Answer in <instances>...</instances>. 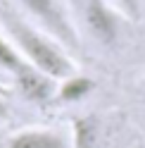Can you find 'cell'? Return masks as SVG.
<instances>
[{
  "instance_id": "obj_2",
  "label": "cell",
  "mask_w": 145,
  "mask_h": 148,
  "mask_svg": "<svg viewBox=\"0 0 145 148\" xmlns=\"http://www.w3.org/2000/svg\"><path fill=\"white\" fill-rule=\"evenodd\" d=\"M17 3L26 12L29 22H33L45 34H50L67 50L79 48V31L62 0H17Z\"/></svg>"
},
{
  "instance_id": "obj_10",
  "label": "cell",
  "mask_w": 145,
  "mask_h": 148,
  "mask_svg": "<svg viewBox=\"0 0 145 148\" xmlns=\"http://www.w3.org/2000/svg\"><path fill=\"white\" fill-rule=\"evenodd\" d=\"M3 117H7V103H5L3 93H0V119H3Z\"/></svg>"
},
{
  "instance_id": "obj_3",
  "label": "cell",
  "mask_w": 145,
  "mask_h": 148,
  "mask_svg": "<svg viewBox=\"0 0 145 148\" xmlns=\"http://www.w3.org/2000/svg\"><path fill=\"white\" fill-rule=\"evenodd\" d=\"M121 12L107 0H86L83 3V24L88 36L100 45H114L121 36Z\"/></svg>"
},
{
  "instance_id": "obj_8",
  "label": "cell",
  "mask_w": 145,
  "mask_h": 148,
  "mask_svg": "<svg viewBox=\"0 0 145 148\" xmlns=\"http://www.w3.org/2000/svg\"><path fill=\"white\" fill-rule=\"evenodd\" d=\"M24 64H26L24 55L14 48V43L7 38L5 34H0V69L7 72L10 77H14V74L19 72Z\"/></svg>"
},
{
  "instance_id": "obj_9",
  "label": "cell",
  "mask_w": 145,
  "mask_h": 148,
  "mask_svg": "<svg viewBox=\"0 0 145 148\" xmlns=\"http://www.w3.org/2000/svg\"><path fill=\"white\" fill-rule=\"evenodd\" d=\"M112 5L131 22H136L140 17V0H112Z\"/></svg>"
},
{
  "instance_id": "obj_1",
  "label": "cell",
  "mask_w": 145,
  "mask_h": 148,
  "mask_svg": "<svg viewBox=\"0 0 145 148\" xmlns=\"http://www.w3.org/2000/svg\"><path fill=\"white\" fill-rule=\"evenodd\" d=\"M0 24H3L7 38L14 43V48L24 55L29 64L50 74L57 81L76 74V64L71 62L64 45L57 43L43 29H38L33 22L24 19L12 7H0Z\"/></svg>"
},
{
  "instance_id": "obj_4",
  "label": "cell",
  "mask_w": 145,
  "mask_h": 148,
  "mask_svg": "<svg viewBox=\"0 0 145 148\" xmlns=\"http://www.w3.org/2000/svg\"><path fill=\"white\" fill-rule=\"evenodd\" d=\"M12 81H14V88L19 91V96L36 105H45L50 100H55L57 84H60L57 79H52L50 74L41 72L38 67H33L29 62L12 77Z\"/></svg>"
},
{
  "instance_id": "obj_6",
  "label": "cell",
  "mask_w": 145,
  "mask_h": 148,
  "mask_svg": "<svg viewBox=\"0 0 145 148\" xmlns=\"http://www.w3.org/2000/svg\"><path fill=\"white\" fill-rule=\"evenodd\" d=\"M95 88V81L83 74H71V77L62 79L57 84V100L62 103H81L83 98H88Z\"/></svg>"
},
{
  "instance_id": "obj_5",
  "label": "cell",
  "mask_w": 145,
  "mask_h": 148,
  "mask_svg": "<svg viewBox=\"0 0 145 148\" xmlns=\"http://www.w3.org/2000/svg\"><path fill=\"white\" fill-rule=\"evenodd\" d=\"M3 148H74V143H71V134L62 129L31 127L14 132Z\"/></svg>"
},
{
  "instance_id": "obj_7",
  "label": "cell",
  "mask_w": 145,
  "mask_h": 148,
  "mask_svg": "<svg viewBox=\"0 0 145 148\" xmlns=\"http://www.w3.org/2000/svg\"><path fill=\"white\" fill-rule=\"evenodd\" d=\"M71 143L74 148H98V122L93 117H81L74 122Z\"/></svg>"
},
{
  "instance_id": "obj_11",
  "label": "cell",
  "mask_w": 145,
  "mask_h": 148,
  "mask_svg": "<svg viewBox=\"0 0 145 148\" xmlns=\"http://www.w3.org/2000/svg\"><path fill=\"white\" fill-rule=\"evenodd\" d=\"M0 93H5V88H3V86H0Z\"/></svg>"
}]
</instances>
